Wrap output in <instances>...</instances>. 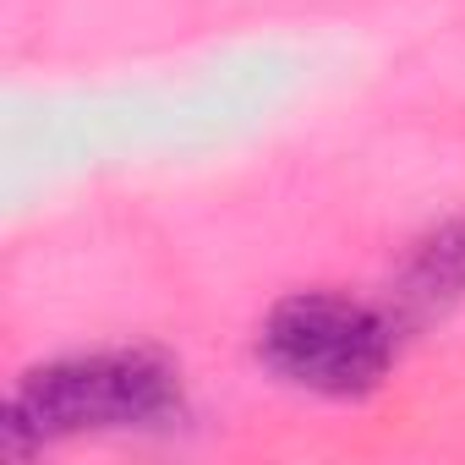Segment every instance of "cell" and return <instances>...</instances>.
<instances>
[{"instance_id":"cell-2","label":"cell","mask_w":465,"mask_h":465,"mask_svg":"<svg viewBox=\"0 0 465 465\" xmlns=\"http://www.w3.org/2000/svg\"><path fill=\"white\" fill-rule=\"evenodd\" d=\"M263 367L318 400H361L389 378L394 334L389 323L334 291H296L269 307L258 329Z\"/></svg>"},{"instance_id":"cell-1","label":"cell","mask_w":465,"mask_h":465,"mask_svg":"<svg viewBox=\"0 0 465 465\" xmlns=\"http://www.w3.org/2000/svg\"><path fill=\"white\" fill-rule=\"evenodd\" d=\"M181 416V372L153 351H94L34 367L6 400V454L94 432H143Z\"/></svg>"}]
</instances>
